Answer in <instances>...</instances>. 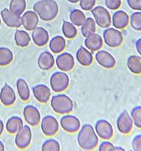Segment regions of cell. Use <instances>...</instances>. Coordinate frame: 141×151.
Here are the masks:
<instances>
[{
    "mask_svg": "<svg viewBox=\"0 0 141 151\" xmlns=\"http://www.w3.org/2000/svg\"><path fill=\"white\" fill-rule=\"evenodd\" d=\"M26 7V0H11L9 5V9L13 13L21 16L24 13Z\"/></svg>",
    "mask_w": 141,
    "mask_h": 151,
    "instance_id": "obj_33",
    "label": "cell"
},
{
    "mask_svg": "<svg viewBox=\"0 0 141 151\" xmlns=\"http://www.w3.org/2000/svg\"><path fill=\"white\" fill-rule=\"evenodd\" d=\"M103 41L107 46L112 48H116L123 42V35L119 29L114 27L106 28L103 31Z\"/></svg>",
    "mask_w": 141,
    "mask_h": 151,
    "instance_id": "obj_5",
    "label": "cell"
},
{
    "mask_svg": "<svg viewBox=\"0 0 141 151\" xmlns=\"http://www.w3.org/2000/svg\"><path fill=\"white\" fill-rule=\"evenodd\" d=\"M59 122L54 116L46 115L41 121V128L43 134L46 137H53L59 131Z\"/></svg>",
    "mask_w": 141,
    "mask_h": 151,
    "instance_id": "obj_8",
    "label": "cell"
},
{
    "mask_svg": "<svg viewBox=\"0 0 141 151\" xmlns=\"http://www.w3.org/2000/svg\"><path fill=\"white\" fill-rule=\"evenodd\" d=\"M32 139V133L29 125H24L16 134L15 144L19 149L24 150L31 144Z\"/></svg>",
    "mask_w": 141,
    "mask_h": 151,
    "instance_id": "obj_7",
    "label": "cell"
},
{
    "mask_svg": "<svg viewBox=\"0 0 141 151\" xmlns=\"http://www.w3.org/2000/svg\"><path fill=\"white\" fill-rule=\"evenodd\" d=\"M1 19L9 27L19 28L22 26L21 16L13 13L10 9L4 8L1 10Z\"/></svg>",
    "mask_w": 141,
    "mask_h": 151,
    "instance_id": "obj_14",
    "label": "cell"
},
{
    "mask_svg": "<svg viewBox=\"0 0 141 151\" xmlns=\"http://www.w3.org/2000/svg\"><path fill=\"white\" fill-rule=\"evenodd\" d=\"M135 48L138 54L141 56V38L137 40L135 42Z\"/></svg>",
    "mask_w": 141,
    "mask_h": 151,
    "instance_id": "obj_42",
    "label": "cell"
},
{
    "mask_svg": "<svg viewBox=\"0 0 141 151\" xmlns=\"http://www.w3.org/2000/svg\"><path fill=\"white\" fill-rule=\"evenodd\" d=\"M41 151H60V145L54 139H48L43 143Z\"/></svg>",
    "mask_w": 141,
    "mask_h": 151,
    "instance_id": "obj_34",
    "label": "cell"
},
{
    "mask_svg": "<svg viewBox=\"0 0 141 151\" xmlns=\"http://www.w3.org/2000/svg\"><path fill=\"white\" fill-rule=\"evenodd\" d=\"M129 24L133 29L141 31V11H135L129 17Z\"/></svg>",
    "mask_w": 141,
    "mask_h": 151,
    "instance_id": "obj_35",
    "label": "cell"
},
{
    "mask_svg": "<svg viewBox=\"0 0 141 151\" xmlns=\"http://www.w3.org/2000/svg\"><path fill=\"white\" fill-rule=\"evenodd\" d=\"M94 129L98 138L101 139L110 140L113 138L114 135L113 125L106 119H99L97 121L95 122Z\"/></svg>",
    "mask_w": 141,
    "mask_h": 151,
    "instance_id": "obj_10",
    "label": "cell"
},
{
    "mask_svg": "<svg viewBox=\"0 0 141 151\" xmlns=\"http://www.w3.org/2000/svg\"><path fill=\"white\" fill-rule=\"evenodd\" d=\"M132 147L133 151H141V134L134 137L132 142Z\"/></svg>",
    "mask_w": 141,
    "mask_h": 151,
    "instance_id": "obj_39",
    "label": "cell"
},
{
    "mask_svg": "<svg viewBox=\"0 0 141 151\" xmlns=\"http://www.w3.org/2000/svg\"><path fill=\"white\" fill-rule=\"evenodd\" d=\"M51 109L55 113L60 115L68 114L73 111V100L68 96L64 94H59L54 95L51 98L50 102Z\"/></svg>",
    "mask_w": 141,
    "mask_h": 151,
    "instance_id": "obj_3",
    "label": "cell"
},
{
    "mask_svg": "<svg viewBox=\"0 0 141 151\" xmlns=\"http://www.w3.org/2000/svg\"><path fill=\"white\" fill-rule=\"evenodd\" d=\"M90 11L96 25L104 29L110 27L112 24V16L107 8L103 6H96Z\"/></svg>",
    "mask_w": 141,
    "mask_h": 151,
    "instance_id": "obj_6",
    "label": "cell"
},
{
    "mask_svg": "<svg viewBox=\"0 0 141 151\" xmlns=\"http://www.w3.org/2000/svg\"><path fill=\"white\" fill-rule=\"evenodd\" d=\"M13 60V53L7 47H0V66L10 64Z\"/></svg>",
    "mask_w": 141,
    "mask_h": 151,
    "instance_id": "obj_32",
    "label": "cell"
},
{
    "mask_svg": "<svg viewBox=\"0 0 141 151\" xmlns=\"http://www.w3.org/2000/svg\"><path fill=\"white\" fill-rule=\"evenodd\" d=\"M54 64H55V59L50 52H43L38 58V66L41 70H50L54 67Z\"/></svg>",
    "mask_w": 141,
    "mask_h": 151,
    "instance_id": "obj_22",
    "label": "cell"
},
{
    "mask_svg": "<svg viewBox=\"0 0 141 151\" xmlns=\"http://www.w3.org/2000/svg\"><path fill=\"white\" fill-rule=\"evenodd\" d=\"M50 86L56 93H61L66 91L70 84V79L67 74L63 71L54 72L50 78Z\"/></svg>",
    "mask_w": 141,
    "mask_h": 151,
    "instance_id": "obj_4",
    "label": "cell"
},
{
    "mask_svg": "<svg viewBox=\"0 0 141 151\" xmlns=\"http://www.w3.org/2000/svg\"><path fill=\"white\" fill-rule=\"evenodd\" d=\"M0 151H5V147H4V143L1 140H0Z\"/></svg>",
    "mask_w": 141,
    "mask_h": 151,
    "instance_id": "obj_45",
    "label": "cell"
},
{
    "mask_svg": "<svg viewBox=\"0 0 141 151\" xmlns=\"http://www.w3.org/2000/svg\"><path fill=\"white\" fill-rule=\"evenodd\" d=\"M16 100V94L14 89L5 83L0 91V101L4 106H10L15 103Z\"/></svg>",
    "mask_w": 141,
    "mask_h": 151,
    "instance_id": "obj_21",
    "label": "cell"
},
{
    "mask_svg": "<svg viewBox=\"0 0 141 151\" xmlns=\"http://www.w3.org/2000/svg\"><path fill=\"white\" fill-rule=\"evenodd\" d=\"M76 58L78 63L83 66H90L93 62L92 52L83 46H81L76 51Z\"/></svg>",
    "mask_w": 141,
    "mask_h": 151,
    "instance_id": "obj_23",
    "label": "cell"
},
{
    "mask_svg": "<svg viewBox=\"0 0 141 151\" xmlns=\"http://www.w3.org/2000/svg\"><path fill=\"white\" fill-rule=\"evenodd\" d=\"M77 142L79 147L85 150H93L98 146V137L93 127L90 124H85L78 131Z\"/></svg>",
    "mask_w": 141,
    "mask_h": 151,
    "instance_id": "obj_1",
    "label": "cell"
},
{
    "mask_svg": "<svg viewBox=\"0 0 141 151\" xmlns=\"http://www.w3.org/2000/svg\"><path fill=\"white\" fill-rule=\"evenodd\" d=\"M95 4V0H80L79 1V6L82 9V10H85V11L92 10Z\"/></svg>",
    "mask_w": 141,
    "mask_h": 151,
    "instance_id": "obj_38",
    "label": "cell"
},
{
    "mask_svg": "<svg viewBox=\"0 0 141 151\" xmlns=\"http://www.w3.org/2000/svg\"><path fill=\"white\" fill-rule=\"evenodd\" d=\"M130 151H133V150H130Z\"/></svg>",
    "mask_w": 141,
    "mask_h": 151,
    "instance_id": "obj_48",
    "label": "cell"
},
{
    "mask_svg": "<svg viewBox=\"0 0 141 151\" xmlns=\"http://www.w3.org/2000/svg\"><path fill=\"white\" fill-rule=\"evenodd\" d=\"M23 115L24 120L29 126L35 127L41 123V113L39 110L32 105H27L24 108Z\"/></svg>",
    "mask_w": 141,
    "mask_h": 151,
    "instance_id": "obj_13",
    "label": "cell"
},
{
    "mask_svg": "<svg viewBox=\"0 0 141 151\" xmlns=\"http://www.w3.org/2000/svg\"><path fill=\"white\" fill-rule=\"evenodd\" d=\"M62 32H63L65 38H68V39L74 38L78 34L76 27L70 22L65 20L63 21V25H62Z\"/></svg>",
    "mask_w": 141,
    "mask_h": 151,
    "instance_id": "obj_29",
    "label": "cell"
},
{
    "mask_svg": "<svg viewBox=\"0 0 141 151\" xmlns=\"http://www.w3.org/2000/svg\"><path fill=\"white\" fill-rule=\"evenodd\" d=\"M68 1L69 2H70V3H73V4H75V3L79 2V1H80V0H68Z\"/></svg>",
    "mask_w": 141,
    "mask_h": 151,
    "instance_id": "obj_46",
    "label": "cell"
},
{
    "mask_svg": "<svg viewBox=\"0 0 141 151\" xmlns=\"http://www.w3.org/2000/svg\"><path fill=\"white\" fill-rule=\"evenodd\" d=\"M48 47L53 53L60 54L63 52L66 47V41L61 35H56L48 41Z\"/></svg>",
    "mask_w": 141,
    "mask_h": 151,
    "instance_id": "obj_24",
    "label": "cell"
},
{
    "mask_svg": "<svg viewBox=\"0 0 141 151\" xmlns=\"http://www.w3.org/2000/svg\"><path fill=\"white\" fill-rule=\"evenodd\" d=\"M33 10L38 14L40 19L50 22L55 19L59 13V6L54 0H41L35 2Z\"/></svg>",
    "mask_w": 141,
    "mask_h": 151,
    "instance_id": "obj_2",
    "label": "cell"
},
{
    "mask_svg": "<svg viewBox=\"0 0 141 151\" xmlns=\"http://www.w3.org/2000/svg\"><path fill=\"white\" fill-rule=\"evenodd\" d=\"M127 4L133 10L141 11V0H127Z\"/></svg>",
    "mask_w": 141,
    "mask_h": 151,
    "instance_id": "obj_40",
    "label": "cell"
},
{
    "mask_svg": "<svg viewBox=\"0 0 141 151\" xmlns=\"http://www.w3.org/2000/svg\"><path fill=\"white\" fill-rule=\"evenodd\" d=\"M116 126L119 132L122 134H129L133 129V121L130 114L126 110L120 114L117 119Z\"/></svg>",
    "mask_w": 141,
    "mask_h": 151,
    "instance_id": "obj_11",
    "label": "cell"
},
{
    "mask_svg": "<svg viewBox=\"0 0 141 151\" xmlns=\"http://www.w3.org/2000/svg\"><path fill=\"white\" fill-rule=\"evenodd\" d=\"M95 30H96V24L94 19L91 17L86 18L83 24L81 26V32L82 36L85 38L90 34L95 32Z\"/></svg>",
    "mask_w": 141,
    "mask_h": 151,
    "instance_id": "obj_30",
    "label": "cell"
},
{
    "mask_svg": "<svg viewBox=\"0 0 141 151\" xmlns=\"http://www.w3.org/2000/svg\"><path fill=\"white\" fill-rule=\"evenodd\" d=\"M39 19L34 10H27L21 15V24L26 31H32L38 27Z\"/></svg>",
    "mask_w": 141,
    "mask_h": 151,
    "instance_id": "obj_16",
    "label": "cell"
},
{
    "mask_svg": "<svg viewBox=\"0 0 141 151\" xmlns=\"http://www.w3.org/2000/svg\"><path fill=\"white\" fill-rule=\"evenodd\" d=\"M109 151H126L123 147H119V146H113V147L109 150Z\"/></svg>",
    "mask_w": 141,
    "mask_h": 151,
    "instance_id": "obj_43",
    "label": "cell"
},
{
    "mask_svg": "<svg viewBox=\"0 0 141 151\" xmlns=\"http://www.w3.org/2000/svg\"><path fill=\"white\" fill-rule=\"evenodd\" d=\"M70 21L73 24H74L76 27H81L83 23L85 22L86 19L85 14L79 9H73L70 11Z\"/></svg>",
    "mask_w": 141,
    "mask_h": 151,
    "instance_id": "obj_31",
    "label": "cell"
},
{
    "mask_svg": "<svg viewBox=\"0 0 141 151\" xmlns=\"http://www.w3.org/2000/svg\"><path fill=\"white\" fill-rule=\"evenodd\" d=\"M61 128L68 134H75L81 128V122L76 116L69 114L63 115L60 121Z\"/></svg>",
    "mask_w": 141,
    "mask_h": 151,
    "instance_id": "obj_9",
    "label": "cell"
},
{
    "mask_svg": "<svg viewBox=\"0 0 141 151\" xmlns=\"http://www.w3.org/2000/svg\"><path fill=\"white\" fill-rule=\"evenodd\" d=\"M114 145H113V143L106 140V141L102 142L100 144L99 147H98V151H109V150Z\"/></svg>",
    "mask_w": 141,
    "mask_h": 151,
    "instance_id": "obj_41",
    "label": "cell"
},
{
    "mask_svg": "<svg viewBox=\"0 0 141 151\" xmlns=\"http://www.w3.org/2000/svg\"><path fill=\"white\" fill-rule=\"evenodd\" d=\"M55 64L60 71L69 72L72 70L75 66V59L70 53L61 52L55 59Z\"/></svg>",
    "mask_w": 141,
    "mask_h": 151,
    "instance_id": "obj_12",
    "label": "cell"
},
{
    "mask_svg": "<svg viewBox=\"0 0 141 151\" xmlns=\"http://www.w3.org/2000/svg\"><path fill=\"white\" fill-rule=\"evenodd\" d=\"M97 63L105 69H113L116 65V60L114 56L106 50H98L95 55Z\"/></svg>",
    "mask_w": 141,
    "mask_h": 151,
    "instance_id": "obj_15",
    "label": "cell"
},
{
    "mask_svg": "<svg viewBox=\"0 0 141 151\" xmlns=\"http://www.w3.org/2000/svg\"><path fill=\"white\" fill-rule=\"evenodd\" d=\"M16 89L18 94L21 100L24 102H26L30 98V89L27 82L24 79L19 78L16 81Z\"/></svg>",
    "mask_w": 141,
    "mask_h": 151,
    "instance_id": "obj_25",
    "label": "cell"
},
{
    "mask_svg": "<svg viewBox=\"0 0 141 151\" xmlns=\"http://www.w3.org/2000/svg\"><path fill=\"white\" fill-rule=\"evenodd\" d=\"M31 36L26 30L23 29H16L14 34V41L16 46L24 48L29 46L30 43Z\"/></svg>",
    "mask_w": 141,
    "mask_h": 151,
    "instance_id": "obj_27",
    "label": "cell"
},
{
    "mask_svg": "<svg viewBox=\"0 0 141 151\" xmlns=\"http://www.w3.org/2000/svg\"><path fill=\"white\" fill-rule=\"evenodd\" d=\"M1 16H0V27H1Z\"/></svg>",
    "mask_w": 141,
    "mask_h": 151,
    "instance_id": "obj_47",
    "label": "cell"
},
{
    "mask_svg": "<svg viewBox=\"0 0 141 151\" xmlns=\"http://www.w3.org/2000/svg\"><path fill=\"white\" fill-rule=\"evenodd\" d=\"M112 24L115 29H125L129 24V16L123 10H116L112 16Z\"/></svg>",
    "mask_w": 141,
    "mask_h": 151,
    "instance_id": "obj_19",
    "label": "cell"
},
{
    "mask_svg": "<svg viewBox=\"0 0 141 151\" xmlns=\"http://www.w3.org/2000/svg\"><path fill=\"white\" fill-rule=\"evenodd\" d=\"M130 116L133 121L134 125L141 129V106H135L131 111Z\"/></svg>",
    "mask_w": 141,
    "mask_h": 151,
    "instance_id": "obj_36",
    "label": "cell"
},
{
    "mask_svg": "<svg viewBox=\"0 0 141 151\" xmlns=\"http://www.w3.org/2000/svg\"><path fill=\"white\" fill-rule=\"evenodd\" d=\"M4 122L1 119H0V136L2 134L3 131H4Z\"/></svg>",
    "mask_w": 141,
    "mask_h": 151,
    "instance_id": "obj_44",
    "label": "cell"
},
{
    "mask_svg": "<svg viewBox=\"0 0 141 151\" xmlns=\"http://www.w3.org/2000/svg\"><path fill=\"white\" fill-rule=\"evenodd\" d=\"M32 91L37 101L43 104L48 103L51 98V89L45 84H38L32 88Z\"/></svg>",
    "mask_w": 141,
    "mask_h": 151,
    "instance_id": "obj_18",
    "label": "cell"
},
{
    "mask_svg": "<svg viewBox=\"0 0 141 151\" xmlns=\"http://www.w3.org/2000/svg\"><path fill=\"white\" fill-rule=\"evenodd\" d=\"M126 65L132 73L135 75L141 74V56L132 55L127 58Z\"/></svg>",
    "mask_w": 141,
    "mask_h": 151,
    "instance_id": "obj_28",
    "label": "cell"
},
{
    "mask_svg": "<svg viewBox=\"0 0 141 151\" xmlns=\"http://www.w3.org/2000/svg\"><path fill=\"white\" fill-rule=\"evenodd\" d=\"M107 8L110 10H118L122 4V0H105Z\"/></svg>",
    "mask_w": 141,
    "mask_h": 151,
    "instance_id": "obj_37",
    "label": "cell"
},
{
    "mask_svg": "<svg viewBox=\"0 0 141 151\" xmlns=\"http://www.w3.org/2000/svg\"><path fill=\"white\" fill-rule=\"evenodd\" d=\"M24 126L23 119L17 116H11L6 122V131L10 134H16Z\"/></svg>",
    "mask_w": 141,
    "mask_h": 151,
    "instance_id": "obj_26",
    "label": "cell"
},
{
    "mask_svg": "<svg viewBox=\"0 0 141 151\" xmlns=\"http://www.w3.org/2000/svg\"><path fill=\"white\" fill-rule=\"evenodd\" d=\"M31 38L36 46L44 47L49 41V34L43 27H37L32 31Z\"/></svg>",
    "mask_w": 141,
    "mask_h": 151,
    "instance_id": "obj_17",
    "label": "cell"
},
{
    "mask_svg": "<svg viewBox=\"0 0 141 151\" xmlns=\"http://www.w3.org/2000/svg\"><path fill=\"white\" fill-rule=\"evenodd\" d=\"M84 43H85V47L91 52H93L98 51L102 48L104 41H103V38L99 34L93 32L85 37Z\"/></svg>",
    "mask_w": 141,
    "mask_h": 151,
    "instance_id": "obj_20",
    "label": "cell"
}]
</instances>
